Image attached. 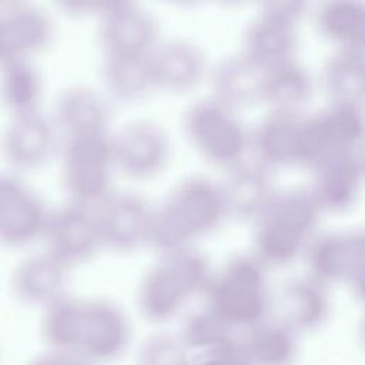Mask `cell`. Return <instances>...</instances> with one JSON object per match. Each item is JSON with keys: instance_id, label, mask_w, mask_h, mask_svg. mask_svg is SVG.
Wrapping results in <instances>:
<instances>
[{"instance_id": "obj_1", "label": "cell", "mask_w": 365, "mask_h": 365, "mask_svg": "<svg viewBox=\"0 0 365 365\" xmlns=\"http://www.w3.org/2000/svg\"><path fill=\"white\" fill-rule=\"evenodd\" d=\"M228 218L220 182L201 174L180 180L153 207L148 245L161 251L192 247Z\"/></svg>"}, {"instance_id": "obj_2", "label": "cell", "mask_w": 365, "mask_h": 365, "mask_svg": "<svg viewBox=\"0 0 365 365\" xmlns=\"http://www.w3.org/2000/svg\"><path fill=\"white\" fill-rule=\"evenodd\" d=\"M324 211L308 187L278 188L254 222L252 255L267 268L292 264L318 234Z\"/></svg>"}, {"instance_id": "obj_3", "label": "cell", "mask_w": 365, "mask_h": 365, "mask_svg": "<svg viewBox=\"0 0 365 365\" xmlns=\"http://www.w3.org/2000/svg\"><path fill=\"white\" fill-rule=\"evenodd\" d=\"M44 331L51 342L87 354L115 352L127 336L123 312L108 301L60 297L48 305Z\"/></svg>"}, {"instance_id": "obj_4", "label": "cell", "mask_w": 365, "mask_h": 365, "mask_svg": "<svg viewBox=\"0 0 365 365\" xmlns=\"http://www.w3.org/2000/svg\"><path fill=\"white\" fill-rule=\"evenodd\" d=\"M211 267L194 245L158 252L138 285V305L150 319H165L198 291H204Z\"/></svg>"}, {"instance_id": "obj_5", "label": "cell", "mask_w": 365, "mask_h": 365, "mask_svg": "<svg viewBox=\"0 0 365 365\" xmlns=\"http://www.w3.org/2000/svg\"><path fill=\"white\" fill-rule=\"evenodd\" d=\"M267 269L251 252L230 257L204 288L208 311L225 325L259 319L268 305Z\"/></svg>"}, {"instance_id": "obj_6", "label": "cell", "mask_w": 365, "mask_h": 365, "mask_svg": "<svg viewBox=\"0 0 365 365\" xmlns=\"http://www.w3.org/2000/svg\"><path fill=\"white\" fill-rule=\"evenodd\" d=\"M181 125L191 148L207 163L228 171L245 161L251 133L237 111L211 96L191 103Z\"/></svg>"}, {"instance_id": "obj_7", "label": "cell", "mask_w": 365, "mask_h": 365, "mask_svg": "<svg viewBox=\"0 0 365 365\" xmlns=\"http://www.w3.org/2000/svg\"><path fill=\"white\" fill-rule=\"evenodd\" d=\"M114 170L110 133L63 138L61 180L68 201L94 208L113 192Z\"/></svg>"}, {"instance_id": "obj_8", "label": "cell", "mask_w": 365, "mask_h": 365, "mask_svg": "<svg viewBox=\"0 0 365 365\" xmlns=\"http://www.w3.org/2000/svg\"><path fill=\"white\" fill-rule=\"evenodd\" d=\"M365 145V108L328 103L305 115L301 137V164L312 167L328 155L359 153Z\"/></svg>"}, {"instance_id": "obj_9", "label": "cell", "mask_w": 365, "mask_h": 365, "mask_svg": "<svg viewBox=\"0 0 365 365\" xmlns=\"http://www.w3.org/2000/svg\"><path fill=\"white\" fill-rule=\"evenodd\" d=\"M308 10L304 1H271L248 23L244 51L265 68L297 58L298 24Z\"/></svg>"}, {"instance_id": "obj_10", "label": "cell", "mask_w": 365, "mask_h": 365, "mask_svg": "<svg viewBox=\"0 0 365 365\" xmlns=\"http://www.w3.org/2000/svg\"><path fill=\"white\" fill-rule=\"evenodd\" d=\"M111 145L115 170L137 181L160 175L171 157L167 131L147 118L125 123L111 135Z\"/></svg>"}, {"instance_id": "obj_11", "label": "cell", "mask_w": 365, "mask_h": 365, "mask_svg": "<svg viewBox=\"0 0 365 365\" xmlns=\"http://www.w3.org/2000/svg\"><path fill=\"white\" fill-rule=\"evenodd\" d=\"M97 40L103 56H148L160 43V26L137 3L107 1L98 16Z\"/></svg>"}, {"instance_id": "obj_12", "label": "cell", "mask_w": 365, "mask_h": 365, "mask_svg": "<svg viewBox=\"0 0 365 365\" xmlns=\"http://www.w3.org/2000/svg\"><path fill=\"white\" fill-rule=\"evenodd\" d=\"M93 212L103 248L125 254L148 245L153 205L140 194L113 191Z\"/></svg>"}, {"instance_id": "obj_13", "label": "cell", "mask_w": 365, "mask_h": 365, "mask_svg": "<svg viewBox=\"0 0 365 365\" xmlns=\"http://www.w3.org/2000/svg\"><path fill=\"white\" fill-rule=\"evenodd\" d=\"M48 211L40 195L13 173H0V245L24 248L43 238Z\"/></svg>"}, {"instance_id": "obj_14", "label": "cell", "mask_w": 365, "mask_h": 365, "mask_svg": "<svg viewBox=\"0 0 365 365\" xmlns=\"http://www.w3.org/2000/svg\"><path fill=\"white\" fill-rule=\"evenodd\" d=\"M43 238L68 268L91 261L103 248L93 208L71 201L48 211Z\"/></svg>"}, {"instance_id": "obj_15", "label": "cell", "mask_w": 365, "mask_h": 365, "mask_svg": "<svg viewBox=\"0 0 365 365\" xmlns=\"http://www.w3.org/2000/svg\"><path fill=\"white\" fill-rule=\"evenodd\" d=\"M54 36L50 14L33 3H0V67L30 60L47 48Z\"/></svg>"}, {"instance_id": "obj_16", "label": "cell", "mask_w": 365, "mask_h": 365, "mask_svg": "<svg viewBox=\"0 0 365 365\" xmlns=\"http://www.w3.org/2000/svg\"><path fill=\"white\" fill-rule=\"evenodd\" d=\"M308 275L321 284L348 282L365 262V227L317 234L305 252Z\"/></svg>"}, {"instance_id": "obj_17", "label": "cell", "mask_w": 365, "mask_h": 365, "mask_svg": "<svg viewBox=\"0 0 365 365\" xmlns=\"http://www.w3.org/2000/svg\"><path fill=\"white\" fill-rule=\"evenodd\" d=\"M58 145V130L51 117L34 111L11 117L0 138L6 163L19 171H33L46 165Z\"/></svg>"}, {"instance_id": "obj_18", "label": "cell", "mask_w": 365, "mask_h": 365, "mask_svg": "<svg viewBox=\"0 0 365 365\" xmlns=\"http://www.w3.org/2000/svg\"><path fill=\"white\" fill-rule=\"evenodd\" d=\"M148 60L154 88L170 94L191 93L207 74V57L202 48L182 37L160 40Z\"/></svg>"}, {"instance_id": "obj_19", "label": "cell", "mask_w": 365, "mask_h": 365, "mask_svg": "<svg viewBox=\"0 0 365 365\" xmlns=\"http://www.w3.org/2000/svg\"><path fill=\"white\" fill-rule=\"evenodd\" d=\"M359 153L332 154L311 167L308 188L324 212H342L358 201L365 184Z\"/></svg>"}, {"instance_id": "obj_20", "label": "cell", "mask_w": 365, "mask_h": 365, "mask_svg": "<svg viewBox=\"0 0 365 365\" xmlns=\"http://www.w3.org/2000/svg\"><path fill=\"white\" fill-rule=\"evenodd\" d=\"M305 114L269 110L251 131L250 151L269 170L301 164V137Z\"/></svg>"}, {"instance_id": "obj_21", "label": "cell", "mask_w": 365, "mask_h": 365, "mask_svg": "<svg viewBox=\"0 0 365 365\" xmlns=\"http://www.w3.org/2000/svg\"><path fill=\"white\" fill-rule=\"evenodd\" d=\"M228 217L255 222L278 191L272 170L252 161H242L227 171L220 182Z\"/></svg>"}, {"instance_id": "obj_22", "label": "cell", "mask_w": 365, "mask_h": 365, "mask_svg": "<svg viewBox=\"0 0 365 365\" xmlns=\"http://www.w3.org/2000/svg\"><path fill=\"white\" fill-rule=\"evenodd\" d=\"M267 68L244 51L221 58L211 70V97L234 111L264 103Z\"/></svg>"}, {"instance_id": "obj_23", "label": "cell", "mask_w": 365, "mask_h": 365, "mask_svg": "<svg viewBox=\"0 0 365 365\" xmlns=\"http://www.w3.org/2000/svg\"><path fill=\"white\" fill-rule=\"evenodd\" d=\"M51 118L63 138L108 134L111 107L107 97L96 88L74 84L58 94Z\"/></svg>"}, {"instance_id": "obj_24", "label": "cell", "mask_w": 365, "mask_h": 365, "mask_svg": "<svg viewBox=\"0 0 365 365\" xmlns=\"http://www.w3.org/2000/svg\"><path fill=\"white\" fill-rule=\"evenodd\" d=\"M68 267L47 250L21 258L13 268L10 285L14 295L27 304H51L63 297Z\"/></svg>"}, {"instance_id": "obj_25", "label": "cell", "mask_w": 365, "mask_h": 365, "mask_svg": "<svg viewBox=\"0 0 365 365\" xmlns=\"http://www.w3.org/2000/svg\"><path fill=\"white\" fill-rule=\"evenodd\" d=\"M319 34L335 51L365 53V1L332 0L315 11Z\"/></svg>"}, {"instance_id": "obj_26", "label": "cell", "mask_w": 365, "mask_h": 365, "mask_svg": "<svg viewBox=\"0 0 365 365\" xmlns=\"http://www.w3.org/2000/svg\"><path fill=\"white\" fill-rule=\"evenodd\" d=\"M148 56H103L100 76L111 98L131 104L155 90Z\"/></svg>"}, {"instance_id": "obj_27", "label": "cell", "mask_w": 365, "mask_h": 365, "mask_svg": "<svg viewBox=\"0 0 365 365\" xmlns=\"http://www.w3.org/2000/svg\"><path fill=\"white\" fill-rule=\"evenodd\" d=\"M319 78L328 103L365 108V53L334 51Z\"/></svg>"}, {"instance_id": "obj_28", "label": "cell", "mask_w": 365, "mask_h": 365, "mask_svg": "<svg viewBox=\"0 0 365 365\" xmlns=\"http://www.w3.org/2000/svg\"><path fill=\"white\" fill-rule=\"evenodd\" d=\"M314 93V78L309 70L297 58L267 68L264 104L269 110L302 113Z\"/></svg>"}, {"instance_id": "obj_29", "label": "cell", "mask_w": 365, "mask_h": 365, "mask_svg": "<svg viewBox=\"0 0 365 365\" xmlns=\"http://www.w3.org/2000/svg\"><path fill=\"white\" fill-rule=\"evenodd\" d=\"M43 97V78L30 60L0 67V104L11 115L38 111Z\"/></svg>"}, {"instance_id": "obj_30", "label": "cell", "mask_w": 365, "mask_h": 365, "mask_svg": "<svg viewBox=\"0 0 365 365\" xmlns=\"http://www.w3.org/2000/svg\"><path fill=\"white\" fill-rule=\"evenodd\" d=\"M281 302L288 319L298 325H309L318 321L325 308V285L308 274L285 284Z\"/></svg>"}, {"instance_id": "obj_31", "label": "cell", "mask_w": 365, "mask_h": 365, "mask_svg": "<svg viewBox=\"0 0 365 365\" xmlns=\"http://www.w3.org/2000/svg\"><path fill=\"white\" fill-rule=\"evenodd\" d=\"M348 284L351 285L355 295L365 301V262L355 271Z\"/></svg>"}, {"instance_id": "obj_32", "label": "cell", "mask_w": 365, "mask_h": 365, "mask_svg": "<svg viewBox=\"0 0 365 365\" xmlns=\"http://www.w3.org/2000/svg\"><path fill=\"white\" fill-rule=\"evenodd\" d=\"M38 365H78L77 362L73 361H67V359H47L43 362H38Z\"/></svg>"}, {"instance_id": "obj_33", "label": "cell", "mask_w": 365, "mask_h": 365, "mask_svg": "<svg viewBox=\"0 0 365 365\" xmlns=\"http://www.w3.org/2000/svg\"><path fill=\"white\" fill-rule=\"evenodd\" d=\"M361 158H362V164H364V168H365V145L362 147V150H361Z\"/></svg>"}]
</instances>
